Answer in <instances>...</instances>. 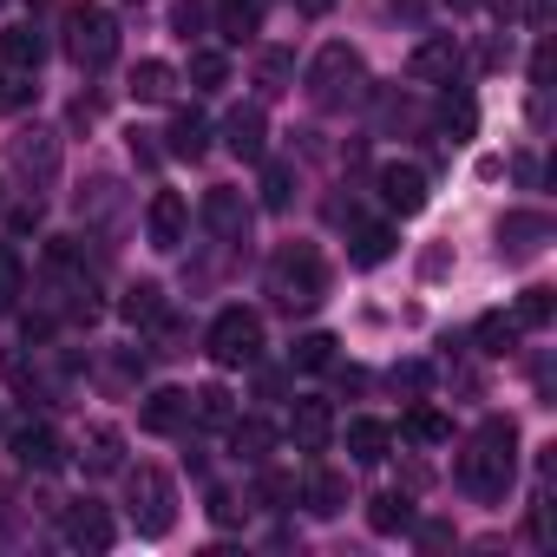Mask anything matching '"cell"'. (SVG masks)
Instances as JSON below:
<instances>
[{
    "mask_svg": "<svg viewBox=\"0 0 557 557\" xmlns=\"http://www.w3.org/2000/svg\"><path fill=\"white\" fill-rule=\"evenodd\" d=\"M511 472H518V426L492 413V420L472 433V446L459 453V485H466L472 498L498 505V498L511 492Z\"/></svg>",
    "mask_w": 557,
    "mask_h": 557,
    "instance_id": "1",
    "label": "cell"
},
{
    "mask_svg": "<svg viewBox=\"0 0 557 557\" xmlns=\"http://www.w3.org/2000/svg\"><path fill=\"white\" fill-rule=\"evenodd\" d=\"M329 289V269H322V249L315 243H283L269 256V296L283 309H315Z\"/></svg>",
    "mask_w": 557,
    "mask_h": 557,
    "instance_id": "2",
    "label": "cell"
},
{
    "mask_svg": "<svg viewBox=\"0 0 557 557\" xmlns=\"http://www.w3.org/2000/svg\"><path fill=\"white\" fill-rule=\"evenodd\" d=\"M361 86H368L361 53H355V47H342V40H329V47L315 53V66H309V99H315L322 112H342V106H355V99H361Z\"/></svg>",
    "mask_w": 557,
    "mask_h": 557,
    "instance_id": "3",
    "label": "cell"
},
{
    "mask_svg": "<svg viewBox=\"0 0 557 557\" xmlns=\"http://www.w3.org/2000/svg\"><path fill=\"white\" fill-rule=\"evenodd\" d=\"M66 53H73V66H86V73L112 66V53H119V21H112L106 8H92V0L66 8Z\"/></svg>",
    "mask_w": 557,
    "mask_h": 557,
    "instance_id": "4",
    "label": "cell"
},
{
    "mask_svg": "<svg viewBox=\"0 0 557 557\" xmlns=\"http://www.w3.org/2000/svg\"><path fill=\"white\" fill-rule=\"evenodd\" d=\"M125 498H132V524H138V537H164V531L177 524V492H171V479H164L158 466H138L132 485H125Z\"/></svg>",
    "mask_w": 557,
    "mask_h": 557,
    "instance_id": "5",
    "label": "cell"
},
{
    "mask_svg": "<svg viewBox=\"0 0 557 557\" xmlns=\"http://www.w3.org/2000/svg\"><path fill=\"white\" fill-rule=\"evenodd\" d=\"M262 355V315L256 309H223L210 322V361L216 368H249Z\"/></svg>",
    "mask_w": 557,
    "mask_h": 557,
    "instance_id": "6",
    "label": "cell"
},
{
    "mask_svg": "<svg viewBox=\"0 0 557 557\" xmlns=\"http://www.w3.org/2000/svg\"><path fill=\"white\" fill-rule=\"evenodd\" d=\"M8 158H14V171L34 184V190H47L53 177H60V132H47V125H34V132H21V138H8Z\"/></svg>",
    "mask_w": 557,
    "mask_h": 557,
    "instance_id": "7",
    "label": "cell"
},
{
    "mask_svg": "<svg viewBox=\"0 0 557 557\" xmlns=\"http://www.w3.org/2000/svg\"><path fill=\"white\" fill-rule=\"evenodd\" d=\"M459 66H466V53H459V40H453V34L420 40V47H413V60H407V73H413L420 86H459Z\"/></svg>",
    "mask_w": 557,
    "mask_h": 557,
    "instance_id": "8",
    "label": "cell"
},
{
    "mask_svg": "<svg viewBox=\"0 0 557 557\" xmlns=\"http://www.w3.org/2000/svg\"><path fill=\"white\" fill-rule=\"evenodd\" d=\"M550 243V216L544 210H511L505 223H498V256L505 262H524V256H537Z\"/></svg>",
    "mask_w": 557,
    "mask_h": 557,
    "instance_id": "9",
    "label": "cell"
},
{
    "mask_svg": "<svg viewBox=\"0 0 557 557\" xmlns=\"http://www.w3.org/2000/svg\"><path fill=\"white\" fill-rule=\"evenodd\" d=\"M60 531H66V544L73 550H112V511L106 505H66V518H60Z\"/></svg>",
    "mask_w": 557,
    "mask_h": 557,
    "instance_id": "10",
    "label": "cell"
},
{
    "mask_svg": "<svg viewBox=\"0 0 557 557\" xmlns=\"http://www.w3.org/2000/svg\"><path fill=\"white\" fill-rule=\"evenodd\" d=\"M184 223H190L184 197H177V190H158L151 210H145V236H151V249H177V243H184Z\"/></svg>",
    "mask_w": 557,
    "mask_h": 557,
    "instance_id": "11",
    "label": "cell"
},
{
    "mask_svg": "<svg viewBox=\"0 0 557 557\" xmlns=\"http://www.w3.org/2000/svg\"><path fill=\"white\" fill-rule=\"evenodd\" d=\"M289 440H296V453H322V446L335 440V407H329V400H296Z\"/></svg>",
    "mask_w": 557,
    "mask_h": 557,
    "instance_id": "12",
    "label": "cell"
},
{
    "mask_svg": "<svg viewBox=\"0 0 557 557\" xmlns=\"http://www.w3.org/2000/svg\"><path fill=\"white\" fill-rule=\"evenodd\" d=\"M262 138H269V125H262V106H236V112L223 119V145H230L243 164H262Z\"/></svg>",
    "mask_w": 557,
    "mask_h": 557,
    "instance_id": "13",
    "label": "cell"
},
{
    "mask_svg": "<svg viewBox=\"0 0 557 557\" xmlns=\"http://www.w3.org/2000/svg\"><path fill=\"white\" fill-rule=\"evenodd\" d=\"M381 197H387V210H400V216L426 210V171H420V164H387V171H381Z\"/></svg>",
    "mask_w": 557,
    "mask_h": 557,
    "instance_id": "14",
    "label": "cell"
},
{
    "mask_svg": "<svg viewBox=\"0 0 557 557\" xmlns=\"http://www.w3.org/2000/svg\"><path fill=\"white\" fill-rule=\"evenodd\" d=\"M138 426H145V433H184V426H190V394H184V387H158V394L138 407Z\"/></svg>",
    "mask_w": 557,
    "mask_h": 557,
    "instance_id": "15",
    "label": "cell"
},
{
    "mask_svg": "<svg viewBox=\"0 0 557 557\" xmlns=\"http://www.w3.org/2000/svg\"><path fill=\"white\" fill-rule=\"evenodd\" d=\"M164 151H171V158H177V164H197V158H203V151H210V119H203V112H190V106H184V112H177V119H171V132H164Z\"/></svg>",
    "mask_w": 557,
    "mask_h": 557,
    "instance_id": "16",
    "label": "cell"
},
{
    "mask_svg": "<svg viewBox=\"0 0 557 557\" xmlns=\"http://www.w3.org/2000/svg\"><path fill=\"white\" fill-rule=\"evenodd\" d=\"M203 223H210L223 243H243V236H249V203H243V190H210V197H203Z\"/></svg>",
    "mask_w": 557,
    "mask_h": 557,
    "instance_id": "17",
    "label": "cell"
},
{
    "mask_svg": "<svg viewBox=\"0 0 557 557\" xmlns=\"http://www.w3.org/2000/svg\"><path fill=\"white\" fill-rule=\"evenodd\" d=\"M302 505H309L315 518H342V511H348V479L329 472V466H309V479H302Z\"/></svg>",
    "mask_w": 557,
    "mask_h": 557,
    "instance_id": "18",
    "label": "cell"
},
{
    "mask_svg": "<svg viewBox=\"0 0 557 557\" xmlns=\"http://www.w3.org/2000/svg\"><path fill=\"white\" fill-rule=\"evenodd\" d=\"M262 14H269V0H216V34L230 47H243L262 34Z\"/></svg>",
    "mask_w": 557,
    "mask_h": 557,
    "instance_id": "19",
    "label": "cell"
},
{
    "mask_svg": "<svg viewBox=\"0 0 557 557\" xmlns=\"http://www.w3.org/2000/svg\"><path fill=\"white\" fill-rule=\"evenodd\" d=\"M14 459H21L27 472H60V466H66V453H60V440H53L47 426H21V433H14Z\"/></svg>",
    "mask_w": 557,
    "mask_h": 557,
    "instance_id": "20",
    "label": "cell"
},
{
    "mask_svg": "<svg viewBox=\"0 0 557 557\" xmlns=\"http://www.w3.org/2000/svg\"><path fill=\"white\" fill-rule=\"evenodd\" d=\"M230 453H236L243 466H262V459L275 453V426L256 420V413H249V420H230Z\"/></svg>",
    "mask_w": 557,
    "mask_h": 557,
    "instance_id": "21",
    "label": "cell"
},
{
    "mask_svg": "<svg viewBox=\"0 0 557 557\" xmlns=\"http://www.w3.org/2000/svg\"><path fill=\"white\" fill-rule=\"evenodd\" d=\"M79 466H86V472H119V466H125V440H119V426H86V440H79Z\"/></svg>",
    "mask_w": 557,
    "mask_h": 557,
    "instance_id": "22",
    "label": "cell"
},
{
    "mask_svg": "<svg viewBox=\"0 0 557 557\" xmlns=\"http://www.w3.org/2000/svg\"><path fill=\"white\" fill-rule=\"evenodd\" d=\"M171 92H177V73H171L164 60H138V66H132V99H138V106H164Z\"/></svg>",
    "mask_w": 557,
    "mask_h": 557,
    "instance_id": "23",
    "label": "cell"
},
{
    "mask_svg": "<svg viewBox=\"0 0 557 557\" xmlns=\"http://www.w3.org/2000/svg\"><path fill=\"white\" fill-rule=\"evenodd\" d=\"M387 446H394V426H387V420H348V453H355L361 466H381Z\"/></svg>",
    "mask_w": 557,
    "mask_h": 557,
    "instance_id": "24",
    "label": "cell"
},
{
    "mask_svg": "<svg viewBox=\"0 0 557 557\" xmlns=\"http://www.w3.org/2000/svg\"><path fill=\"white\" fill-rule=\"evenodd\" d=\"M0 60H8L14 73H40V60H47V47H40V34L34 27H8V34H0Z\"/></svg>",
    "mask_w": 557,
    "mask_h": 557,
    "instance_id": "25",
    "label": "cell"
},
{
    "mask_svg": "<svg viewBox=\"0 0 557 557\" xmlns=\"http://www.w3.org/2000/svg\"><path fill=\"white\" fill-rule=\"evenodd\" d=\"M256 86H262V99L289 92V86H296V53H289V47H269V53L256 60Z\"/></svg>",
    "mask_w": 557,
    "mask_h": 557,
    "instance_id": "26",
    "label": "cell"
},
{
    "mask_svg": "<svg viewBox=\"0 0 557 557\" xmlns=\"http://www.w3.org/2000/svg\"><path fill=\"white\" fill-rule=\"evenodd\" d=\"M368 524H374L381 537H400V531H413V498H400V492H381V498L368 505Z\"/></svg>",
    "mask_w": 557,
    "mask_h": 557,
    "instance_id": "27",
    "label": "cell"
},
{
    "mask_svg": "<svg viewBox=\"0 0 557 557\" xmlns=\"http://www.w3.org/2000/svg\"><path fill=\"white\" fill-rule=\"evenodd\" d=\"M472 342H479V355H492V361H498V355H511V348H518V322L492 309V315H479V329H472Z\"/></svg>",
    "mask_w": 557,
    "mask_h": 557,
    "instance_id": "28",
    "label": "cell"
},
{
    "mask_svg": "<svg viewBox=\"0 0 557 557\" xmlns=\"http://www.w3.org/2000/svg\"><path fill=\"white\" fill-rule=\"evenodd\" d=\"M289 203H296V164L269 158L262 164V210H289Z\"/></svg>",
    "mask_w": 557,
    "mask_h": 557,
    "instance_id": "29",
    "label": "cell"
},
{
    "mask_svg": "<svg viewBox=\"0 0 557 557\" xmlns=\"http://www.w3.org/2000/svg\"><path fill=\"white\" fill-rule=\"evenodd\" d=\"M119 309H125V322H132V329H151V322L164 315V289H158V283H132Z\"/></svg>",
    "mask_w": 557,
    "mask_h": 557,
    "instance_id": "30",
    "label": "cell"
},
{
    "mask_svg": "<svg viewBox=\"0 0 557 557\" xmlns=\"http://www.w3.org/2000/svg\"><path fill=\"white\" fill-rule=\"evenodd\" d=\"M348 256H355L361 269L387 262V256H394V230H387V223H361V230H355V249H348Z\"/></svg>",
    "mask_w": 557,
    "mask_h": 557,
    "instance_id": "31",
    "label": "cell"
},
{
    "mask_svg": "<svg viewBox=\"0 0 557 557\" xmlns=\"http://www.w3.org/2000/svg\"><path fill=\"white\" fill-rule=\"evenodd\" d=\"M190 420H197V426H230L236 407H230L223 387H197V394H190Z\"/></svg>",
    "mask_w": 557,
    "mask_h": 557,
    "instance_id": "32",
    "label": "cell"
},
{
    "mask_svg": "<svg viewBox=\"0 0 557 557\" xmlns=\"http://www.w3.org/2000/svg\"><path fill=\"white\" fill-rule=\"evenodd\" d=\"M407 440H420V446H446V440H453V420H446L440 407H413V413H407Z\"/></svg>",
    "mask_w": 557,
    "mask_h": 557,
    "instance_id": "33",
    "label": "cell"
},
{
    "mask_svg": "<svg viewBox=\"0 0 557 557\" xmlns=\"http://www.w3.org/2000/svg\"><path fill=\"white\" fill-rule=\"evenodd\" d=\"M440 125H446L453 138H472V132H479V106H472L466 92H446V99H440Z\"/></svg>",
    "mask_w": 557,
    "mask_h": 557,
    "instance_id": "34",
    "label": "cell"
},
{
    "mask_svg": "<svg viewBox=\"0 0 557 557\" xmlns=\"http://www.w3.org/2000/svg\"><path fill=\"white\" fill-rule=\"evenodd\" d=\"M27 289V269H21V249L14 243H0V309H14Z\"/></svg>",
    "mask_w": 557,
    "mask_h": 557,
    "instance_id": "35",
    "label": "cell"
},
{
    "mask_svg": "<svg viewBox=\"0 0 557 557\" xmlns=\"http://www.w3.org/2000/svg\"><path fill=\"white\" fill-rule=\"evenodd\" d=\"M550 315H557V302H550V289H524L518 296V329H550Z\"/></svg>",
    "mask_w": 557,
    "mask_h": 557,
    "instance_id": "36",
    "label": "cell"
},
{
    "mask_svg": "<svg viewBox=\"0 0 557 557\" xmlns=\"http://www.w3.org/2000/svg\"><path fill=\"white\" fill-rule=\"evenodd\" d=\"M296 368H302V374L335 368V335H302V342H296Z\"/></svg>",
    "mask_w": 557,
    "mask_h": 557,
    "instance_id": "37",
    "label": "cell"
},
{
    "mask_svg": "<svg viewBox=\"0 0 557 557\" xmlns=\"http://www.w3.org/2000/svg\"><path fill=\"white\" fill-rule=\"evenodd\" d=\"M223 79H230V60L223 53H190V86L197 92H216Z\"/></svg>",
    "mask_w": 557,
    "mask_h": 557,
    "instance_id": "38",
    "label": "cell"
},
{
    "mask_svg": "<svg viewBox=\"0 0 557 557\" xmlns=\"http://www.w3.org/2000/svg\"><path fill=\"white\" fill-rule=\"evenodd\" d=\"M256 498H262V505H289V498H296V479L262 472V479H256Z\"/></svg>",
    "mask_w": 557,
    "mask_h": 557,
    "instance_id": "39",
    "label": "cell"
},
{
    "mask_svg": "<svg viewBox=\"0 0 557 557\" xmlns=\"http://www.w3.org/2000/svg\"><path fill=\"white\" fill-rule=\"evenodd\" d=\"M171 27H177V40H197V34H203V0H177Z\"/></svg>",
    "mask_w": 557,
    "mask_h": 557,
    "instance_id": "40",
    "label": "cell"
},
{
    "mask_svg": "<svg viewBox=\"0 0 557 557\" xmlns=\"http://www.w3.org/2000/svg\"><path fill=\"white\" fill-rule=\"evenodd\" d=\"M426 381H433V374H426L420 361H407V368H394V387H400V394H413V400L426 394Z\"/></svg>",
    "mask_w": 557,
    "mask_h": 557,
    "instance_id": "41",
    "label": "cell"
},
{
    "mask_svg": "<svg viewBox=\"0 0 557 557\" xmlns=\"http://www.w3.org/2000/svg\"><path fill=\"white\" fill-rule=\"evenodd\" d=\"M243 511H249V505H236L230 492H210V518H216V524H243Z\"/></svg>",
    "mask_w": 557,
    "mask_h": 557,
    "instance_id": "42",
    "label": "cell"
},
{
    "mask_svg": "<svg viewBox=\"0 0 557 557\" xmlns=\"http://www.w3.org/2000/svg\"><path fill=\"white\" fill-rule=\"evenodd\" d=\"M21 86H27V73H14L8 60H0V106H8V99H21Z\"/></svg>",
    "mask_w": 557,
    "mask_h": 557,
    "instance_id": "43",
    "label": "cell"
},
{
    "mask_svg": "<svg viewBox=\"0 0 557 557\" xmlns=\"http://www.w3.org/2000/svg\"><path fill=\"white\" fill-rule=\"evenodd\" d=\"M420 544H426V550H446V544H453V524H440V518L420 524Z\"/></svg>",
    "mask_w": 557,
    "mask_h": 557,
    "instance_id": "44",
    "label": "cell"
},
{
    "mask_svg": "<svg viewBox=\"0 0 557 557\" xmlns=\"http://www.w3.org/2000/svg\"><path fill=\"white\" fill-rule=\"evenodd\" d=\"M524 14H531V27H544L550 21V0H524Z\"/></svg>",
    "mask_w": 557,
    "mask_h": 557,
    "instance_id": "45",
    "label": "cell"
},
{
    "mask_svg": "<svg viewBox=\"0 0 557 557\" xmlns=\"http://www.w3.org/2000/svg\"><path fill=\"white\" fill-rule=\"evenodd\" d=\"M335 8V0H302V14H329Z\"/></svg>",
    "mask_w": 557,
    "mask_h": 557,
    "instance_id": "46",
    "label": "cell"
},
{
    "mask_svg": "<svg viewBox=\"0 0 557 557\" xmlns=\"http://www.w3.org/2000/svg\"><path fill=\"white\" fill-rule=\"evenodd\" d=\"M453 8H479V0H453Z\"/></svg>",
    "mask_w": 557,
    "mask_h": 557,
    "instance_id": "47",
    "label": "cell"
}]
</instances>
